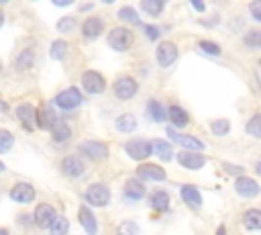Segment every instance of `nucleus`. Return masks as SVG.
<instances>
[{"instance_id":"obj_1","label":"nucleus","mask_w":261,"mask_h":235,"mask_svg":"<svg viewBox=\"0 0 261 235\" xmlns=\"http://www.w3.org/2000/svg\"><path fill=\"white\" fill-rule=\"evenodd\" d=\"M133 43V33L124 27H114L110 33H108V45L114 49V51H126Z\"/></svg>"},{"instance_id":"obj_2","label":"nucleus","mask_w":261,"mask_h":235,"mask_svg":"<svg viewBox=\"0 0 261 235\" xmlns=\"http://www.w3.org/2000/svg\"><path fill=\"white\" fill-rule=\"evenodd\" d=\"M84 198L92 206H106L110 202V190L104 184H92V186H88Z\"/></svg>"},{"instance_id":"obj_3","label":"nucleus","mask_w":261,"mask_h":235,"mask_svg":"<svg viewBox=\"0 0 261 235\" xmlns=\"http://www.w3.org/2000/svg\"><path fill=\"white\" fill-rule=\"evenodd\" d=\"M137 90H139V84H137V80L130 78V76H122V78H118L116 84H114V94H116V98H120V100H130V98L137 94Z\"/></svg>"},{"instance_id":"obj_4","label":"nucleus","mask_w":261,"mask_h":235,"mask_svg":"<svg viewBox=\"0 0 261 235\" xmlns=\"http://www.w3.org/2000/svg\"><path fill=\"white\" fill-rule=\"evenodd\" d=\"M82 86H84V90L90 92V94H100V92H104L106 82H104V76H102V74L90 69V72H84V74H82Z\"/></svg>"},{"instance_id":"obj_5","label":"nucleus","mask_w":261,"mask_h":235,"mask_svg":"<svg viewBox=\"0 0 261 235\" xmlns=\"http://www.w3.org/2000/svg\"><path fill=\"white\" fill-rule=\"evenodd\" d=\"M80 102H82V94L77 88H67L55 96V104L63 110H71V108L80 106Z\"/></svg>"},{"instance_id":"obj_6","label":"nucleus","mask_w":261,"mask_h":235,"mask_svg":"<svg viewBox=\"0 0 261 235\" xmlns=\"http://www.w3.org/2000/svg\"><path fill=\"white\" fill-rule=\"evenodd\" d=\"M126 153L133 157V159H147L151 153H153V147H151V141H145V139H133L124 145Z\"/></svg>"},{"instance_id":"obj_7","label":"nucleus","mask_w":261,"mask_h":235,"mask_svg":"<svg viewBox=\"0 0 261 235\" xmlns=\"http://www.w3.org/2000/svg\"><path fill=\"white\" fill-rule=\"evenodd\" d=\"M80 151L84 155H88L90 159H94V161H102V159L108 157V147L102 141H84L80 145Z\"/></svg>"},{"instance_id":"obj_8","label":"nucleus","mask_w":261,"mask_h":235,"mask_svg":"<svg viewBox=\"0 0 261 235\" xmlns=\"http://www.w3.org/2000/svg\"><path fill=\"white\" fill-rule=\"evenodd\" d=\"M155 57L159 61L161 67H169L175 59H177V47L171 41H163L157 49H155Z\"/></svg>"},{"instance_id":"obj_9","label":"nucleus","mask_w":261,"mask_h":235,"mask_svg":"<svg viewBox=\"0 0 261 235\" xmlns=\"http://www.w3.org/2000/svg\"><path fill=\"white\" fill-rule=\"evenodd\" d=\"M137 176L141 180H147V182H163L167 178L165 170L159 168V166H155V163H141L137 168Z\"/></svg>"},{"instance_id":"obj_10","label":"nucleus","mask_w":261,"mask_h":235,"mask_svg":"<svg viewBox=\"0 0 261 235\" xmlns=\"http://www.w3.org/2000/svg\"><path fill=\"white\" fill-rule=\"evenodd\" d=\"M167 135H169V139L171 141H175V143H179L181 147H186L184 151H202L204 149V143L200 141V139H196V137H190V135H177L175 131H173V127H169L167 129Z\"/></svg>"},{"instance_id":"obj_11","label":"nucleus","mask_w":261,"mask_h":235,"mask_svg":"<svg viewBox=\"0 0 261 235\" xmlns=\"http://www.w3.org/2000/svg\"><path fill=\"white\" fill-rule=\"evenodd\" d=\"M10 198L14 202H20V204H27V202H33L35 198V188L27 182H18L10 188Z\"/></svg>"},{"instance_id":"obj_12","label":"nucleus","mask_w":261,"mask_h":235,"mask_svg":"<svg viewBox=\"0 0 261 235\" xmlns=\"http://www.w3.org/2000/svg\"><path fill=\"white\" fill-rule=\"evenodd\" d=\"M234 190H237L243 198H255V196L259 194V184H257L253 178L239 176L237 182H234Z\"/></svg>"},{"instance_id":"obj_13","label":"nucleus","mask_w":261,"mask_h":235,"mask_svg":"<svg viewBox=\"0 0 261 235\" xmlns=\"http://www.w3.org/2000/svg\"><path fill=\"white\" fill-rule=\"evenodd\" d=\"M177 163L186 170H200L206 163V159L200 153H194V151H179L177 153Z\"/></svg>"},{"instance_id":"obj_14","label":"nucleus","mask_w":261,"mask_h":235,"mask_svg":"<svg viewBox=\"0 0 261 235\" xmlns=\"http://www.w3.org/2000/svg\"><path fill=\"white\" fill-rule=\"evenodd\" d=\"M33 219H35V223L39 227H49L51 221L55 219V208L51 204H47V202H41V204H37V208L33 213Z\"/></svg>"},{"instance_id":"obj_15","label":"nucleus","mask_w":261,"mask_h":235,"mask_svg":"<svg viewBox=\"0 0 261 235\" xmlns=\"http://www.w3.org/2000/svg\"><path fill=\"white\" fill-rule=\"evenodd\" d=\"M179 194H181L184 202H186L190 208H200V206H202V194H200V190H198L196 186L184 184L181 190H179Z\"/></svg>"},{"instance_id":"obj_16","label":"nucleus","mask_w":261,"mask_h":235,"mask_svg":"<svg viewBox=\"0 0 261 235\" xmlns=\"http://www.w3.org/2000/svg\"><path fill=\"white\" fill-rule=\"evenodd\" d=\"M77 219H80V223H82V229H86L88 235H96V233H98L96 217H94V213H92L88 206H80V210H77Z\"/></svg>"},{"instance_id":"obj_17","label":"nucleus","mask_w":261,"mask_h":235,"mask_svg":"<svg viewBox=\"0 0 261 235\" xmlns=\"http://www.w3.org/2000/svg\"><path fill=\"white\" fill-rule=\"evenodd\" d=\"M61 170H63V174L69 176V178H80V176L84 174V163H82L80 157L69 155V157H65V159L61 161Z\"/></svg>"},{"instance_id":"obj_18","label":"nucleus","mask_w":261,"mask_h":235,"mask_svg":"<svg viewBox=\"0 0 261 235\" xmlns=\"http://www.w3.org/2000/svg\"><path fill=\"white\" fill-rule=\"evenodd\" d=\"M102 29H104V22L98 16H88L82 25V33H84L86 39H96L102 33Z\"/></svg>"},{"instance_id":"obj_19","label":"nucleus","mask_w":261,"mask_h":235,"mask_svg":"<svg viewBox=\"0 0 261 235\" xmlns=\"http://www.w3.org/2000/svg\"><path fill=\"white\" fill-rule=\"evenodd\" d=\"M16 116L24 125L27 131H33V121H35V108L31 104H18L16 106Z\"/></svg>"},{"instance_id":"obj_20","label":"nucleus","mask_w":261,"mask_h":235,"mask_svg":"<svg viewBox=\"0 0 261 235\" xmlns=\"http://www.w3.org/2000/svg\"><path fill=\"white\" fill-rule=\"evenodd\" d=\"M114 125H116V129H118L120 133H130V131L137 129V119H135V114H130V112H124V114H120V116L114 121Z\"/></svg>"},{"instance_id":"obj_21","label":"nucleus","mask_w":261,"mask_h":235,"mask_svg":"<svg viewBox=\"0 0 261 235\" xmlns=\"http://www.w3.org/2000/svg\"><path fill=\"white\" fill-rule=\"evenodd\" d=\"M151 147H153V151L159 155V159H163V161H169L171 155H173V149H171V143H169V141L155 139V141L151 143Z\"/></svg>"},{"instance_id":"obj_22","label":"nucleus","mask_w":261,"mask_h":235,"mask_svg":"<svg viewBox=\"0 0 261 235\" xmlns=\"http://www.w3.org/2000/svg\"><path fill=\"white\" fill-rule=\"evenodd\" d=\"M124 194H126L128 198H133V200H141V198L145 196V186H143V182H141V180H128V182L124 184Z\"/></svg>"},{"instance_id":"obj_23","label":"nucleus","mask_w":261,"mask_h":235,"mask_svg":"<svg viewBox=\"0 0 261 235\" xmlns=\"http://www.w3.org/2000/svg\"><path fill=\"white\" fill-rule=\"evenodd\" d=\"M167 116L171 119V123L175 125V127H186L188 125V112L184 110V108H179V106H169V110H167Z\"/></svg>"},{"instance_id":"obj_24","label":"nucleus","mask_w":261,"mask_h":235,"mask_svg":"<svg viewBox=\"0 0 261 235\" xmlns=\"http://www.w3.org/2000/svg\"><path fill=\"white\" fill-rule=\"evenodd\" d=\"M33 63H35V53H33V49H22V51L18 53V57L14 59V67H16V69H29Z\"/></svg>"},{"instance_id":"obj_25","label":"nucleus","mask_w":261,"mask_h":235,"mask_svg":"<svg viewBox=\"0 0 261 235\" xmlns=\"http://www.w3.org/2000/svg\"><path fill=\"white\" fill-rule=\"evenodd\" d=\"M147 110H149V114H151V119H153L155 123H163V121L167 119V110H165L163 104L157 102V100H149Z\"/></svg>"},{"instance_id":"obj_26","label":"nucleus","mask_w":261,"mask_h":235,"mask_svg":"<svg viewBox=\"0 0 261 235\" xmlns=\"http://www.w3.org/2000/svg\"><path fill=\"white\" fill-rule=\"evenodd\" d=\"M149 204H151L153 210H159V213L167 210V206H169V196H167V192H155V194L149 198Z\"/></svg>"},{"instance_id":"obj_27","label":"nucleus","mask_w":261,"mask_h":235,"mask_svg":"<svg viewBox=\"0 0 261 235\" xmlns=\"http://www.w3.org/2000/svg\"><path fill=\"white\" fill-rule=\"evenodd\" d=\"M243 221H245V227H247L249 231H257V229L261 227V213H259L257 208H251V210L245 213Z\"/></svg>"},{"instance_id":"obj_28","label":"nucleus","mask_w":261,"mask_h":235,"mask_svg":"<svg viewBox=\"0 0 261 235\" xmlns=\"http://www.w3.org/2000/svg\"><path fill=\"white\" fill-rule=\"evenodd\" d=\"M67 231H69V221L65 217H57L55 215V219L49 225V233L51 235H65Z\"/></svg>"},{"instance_id":"obj_29","label":"nucleus","mask_w":261,"mask_h":235,"mask_svg":"<svg viewBox=\"0 0 261 235\" xmlns=\"http://www.w3.org/2000/svg\"><path fill=\"white\" fill-rule=\"evenodd\" d=\"M65 53H67V43L65 41H61V39H57V41H53L51 43V49H49V55L53 57V59H63L65 57Z\"/></svg>"},{"instance_id":"obj_30","label":"nucleus","mask_w":261,"mask_h":235,"mask_svg":"<svg viewBox=\"0 0 261 235\" xmlns=\"http://www.w3.org/2000/svg\"><path fill=\"white\" fill-rule=\"evenodd\" d=\"M141 6H143V10L149 12L151 16H159L161 10H163V2H161V0H143Z\"/></svg>"},{"instance_id":"obj_31","label":"nucleus","mask_w":261,"mask_h":235,"mask_svg":"<svg viewBox=\"0 0 261 235\" xmlns=\"http://www.w3.org/2000/svg\"><path fill=\"white\" fill-rule=\"evenodd\" d=\"M118 18H120V20H126V22H133V25H139V14H137V10L130 8V6H122V8L118 10Z\"/></svg>"},{"instance_id":"obj_32","label":"nucleus","mask_w":261,"mask_h":235,"mask_svg":"<svg viewBox=\"0 0 261 235\" xmlns=\"http://www.w3.org/2000/svg\"><path fill=\"white\" fill-rule=\"evenodd\" d=\"M51 135H53V139H55L57 143H61V141H67V139L71 137V129H69L67 125H55Z\"/></svg>"},{"instance_id":"obj_33","label":"nucleus","mask_w":261,"mask_h":235,"mask_svg":"<svg viewBox=\"0 0 261 235\" xmlns=\"http://www.w3.org/2000/svg\"><path fill=\"white\" fill-rule=\"evenodd\" d=\"M210 129H212L214 135H226L230 131V123L226 119H216V121L210 123Z\"/></svg>"},{"instance_id":"obj_34","label":"nucleus","mask_w":261,"mask_h":235,"mask_svg":"<svg viewBox=\"0 0 261 235\" xmlns=\"http://www.w3.org/2000/svg\"><path fill=\"white\" fill-rule=\"evenodd\" d=\"M12 145H14V137H12V133L6 131V129H0V153H6Z\"/></svg>"},{"instance_id":"obj_35","label":"nucleus","mask_w":261,"mask_h":235,"mask_svg":"<svg viewBox=\"0 0 261 235\" xmlns=\"http://www.w3.org/2000/svg\"><path fill=\"white\" fill-rule=\"evenodd\" d=\"M245 45H249L251 49H257L259 45H261V31H257V29H253V31H249L247 35H245Z\"/></svg>"},{"instance_id":"obj_36","label":"nucleus","mask_w":261,"mask_h":235,"mask_svg":"<svg viewBox=\"0 0 261 235\" xmlns=\"http://www.w3.org/2000/svg\"><path fill=\"white\" fill-rule=\"evenodd\" d=\"M247 131L253 137H261V116L259 114H253V119L247 123Z\"/></svg>"},{"instance_id":"obj_37","label":"nucleus","mask_w":261,"mask_h":235,"mask_svg":"<svg viewBox=\"0 0 261 235\" xmlns=\"http://www.w3.org/2000/svg\"><path fill=\"white\" fill-rule=\"evenodd\" d=\"M118 233H120V235H139V227H137V223L124 221V223H120Z\"/></svg>"},{"instance_id":"obj_38","label":"nucleus","mask_w":261,"mask_h":235,"mask_svg":"<svg viewBox=\"0 0 261 235\" xmlns=\"http://www.w3.org/2000/svg\"><path fill=\"white\" fill-rule=\"evenodd\" d=\"M200 49L206 51V53H212V55H218L220 53V45L218 43H212V41H200Z\"/></svg>"},{"instance_id":"obj_39","label":"nucleus","mask_w":261,"mask_h":235,"mask_svg":"<svg viewBox=\"0 0 261 235\" xmlns=\"http://www.w3.org/2000/svg\"><path fill=\"white\" fill-rule=\"evenodd\" d=\"M75 27V20L71 18V16H67V18H61L59 22H57V29L63 33V31H71Z\"/></svg>"},{"instance_id":"obj_40","label":"nucleus","mask_w":261,"mask_h":235,"mask_svg":"<svg viewBox=\"0 0 261 235\" xmlns=\"http://www.w3.org/2000/svg\"><path fill=\"white\" fill-rule=\"evenodd\" d=\"M145 37H147V39H151V41L159 39V29H157V27H153V25H147V27H145Z\"/></svg>"},{"instance_id":"obj_41","label":"nucleus","mask_w":261,"mask_h":235,"mask_svg":"<svg viewBox=\"0 0 261 235\" xmlns=\"http://www.w3.org/2000/svg\"><path fill=\"white\" fill-rule=\"evenodd\" d=\"M251 14H253V18L255 20H261V2L259 0H255V2H251Z\"/></svg>"},{"instance_id":"obj_42","label":"nucleus","mask_w":261,"mask_h":235,"mask_svg":"<svg viewBox=\"0 0 261 235\" xmlns=\"http://www.w3.org/2000/svg\"><path fill=\"white\" fill-rule=\"evenodd\" d=\"M224 172H228V174H241L243 170L237 168V166H228V163H224Z\"/></svg>"},{"instance_id":"obj_43","label":"nucleus","mask_w":261,"mask_h":235,"mask_svg":"<svg viewBox=\"0 0 261 235\" xmlns=\"http://www.w3.org/2000/svg\"><path fill=\"white\" fill-rule=\"evenodd\" d=\"M192 6H194V8H196V10H200V12H202V10H204V8H206V6H204V4H202V2H198V0H192Z\"/></svg>"},{"instance_id":"obj_44","label":"nucleus","mask_w":261,"mask_h":235,"mask_svg":"<svg viewBox=\"0 0 261 235\" xmlns=\"http://www.w3.org/2000/svg\"><path fill=\"white\" fill-rule=\"evenodd\" d=\"M6 110H8V104H6L4 100H0V114H4Z\"/></svg>"},{"instance_id":"obj_45","label":"nucleus","mask_w":261,"mask_h":235,"mask_svg":"<svg viewBox=\"0 0 261 235\" xmlns=\"http://www.w3.org/2000/svg\"><path fill=\"white\" fill-rule=\"evenodd\" d=\"M216 235H226V227H224V225H220V227H218V231H216Z\"/></svg>"},{"instance_id":"obj_46","label":"nucleus","mask_w":261,"mask_h":235,"mask_svg":"<svg viewBox=\"0 0 261 235\" xmlns=\"http://www.w3.org/2000/svg\"><path fill=\"white\" fill-rule=\"evenodd\" d=\"M0 235H10V233H8V231H6L4 227H0Z\"/></svg>"},{"instance_id":"obj_47","label":"nucleus","mask_w":261,"mask_h":235,"mask_svg":"<svg viewBox=\"0 0 261 235\" xmlns=\"http://www.w3.org/2000/svg\"><path fill=\"white\" fill-rule=\"evenodd\" d=\"M4 25V14H2V10H0V27Z\"/></svg>"},{"instance_id":"obj_48","label":"nucleus","mask_w":261,"mask_h":235,"mask_svg":"<svg viewBox=\"0 0 261 235\" xmlns=\"http://www.w3.org/2000/svg\"><path fill=\"white\" fill-rule=\"evenodd\" d=\"M0 172H4V163L2 161H0Z\"/></svg>"},{"instance_id":"obj_49","label":"nucleus","mask_w":261,"mask_h":235,"mask_svg":"<svg viewBox=\"0 0 261 235\" xmlns=\"http://www.w3.org/2000/svg\"><path fill=\"white\" fill-rule=\"evenodd\" d=\"M0 72H2V61H0Z\"/></svg>"}]
</instances>
